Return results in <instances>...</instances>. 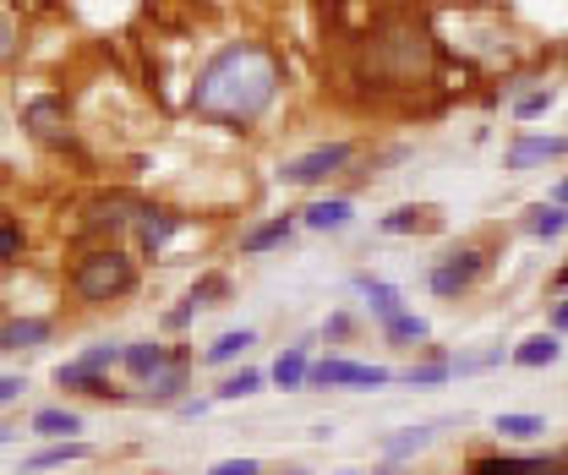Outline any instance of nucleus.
<instances>
[{"label":"nucleus","mask_w":568,"mask_h":475,"mask_svg":"<svg viewBox=\"0 0 568 475\" xmlns=\"http://www.w3.org/2000/svg\"><path fill=\"white\" fill-rule=\"evenodd\" d=\"M547 203H558V208H568V181H558V186H552V198H547Z\"/></svg>","instance_id":"ea45409f"},{"label":"nucleus","mask_w":568,"mask_h":475,"mask_svg":"<svg viewBox=\"0 0 568 475\" xmlns=\"http://www.w3.org/2000/svg\"><path fill=\"white\" fill-rule=\"evenodd\" d=\"M6 61H17V22L0 11V67H6Z\"/></svg>","instance_id":"f704fd0d"},{"label":"nucleus","mask_w":568,"mask_h":475,"mask_svg":"<svg viewBox=\"0 0 568 475\" xmlns=\"http://www.w3.org/2000/svg\"><path fill=\"white\" fill-rule=\"evenodd\" d=\"M82 459H93V448H88L82 437H71V443H44L39 454H28V459H22V475L67 471V465H82Z\"/></svg>","instance_id":"6ab92c4d"},{"label":"nucleus","mask_w":568,"mask_h":475,"mask_svg":"<svg viewBox=\"0 0 568 475\" xmlns=\"http://www.w3.org/2000/svg\"><path fill=\"white\" fill-rule=\"evenodd\" d=\"M497 432H503L508 443H536V437L547 432V421H541V415H519V410H503V415H497Z\"/></svg>","instance_id":"a878e982"},{"label":"nucleus","mask_w":568,"mask_h":475,"mask_svg":"<svg viewBox=\"0 0 568 475\" xmlns=\"http://www.w3.org/2000/svg\"><path fill=\"white\" fill-rule=\"evenodd\" d=\"M437 443V426H405L399 437H383V459H394V465H405V459H416L422 448Z\"/></svg>","instance_id":"4be33fe9"},{"label":"nucleus","mask_w":568,"mask_h":475,"mask_svg":"<svg viewBox=\"0 0 568 475\" xmlns=\"http://www.w3.org/2000/svg\"><path fill=\"white\" fill-rule=\"evenodd\" d=\"M564 230H568V208H558V203L525 208V235H536V241H558Z\"/></svg>","instance_id":"5701e85b"},{"label":"nucleus","mask_w":568,"mask_h":475,"mask_svg":"<svg viewBox=\"0 0 568 475\" xmlns=\"http://www.w3.org/2000/svg\"><path fill=\"white\" fill-rule=\"evenodd\" d=\"M487 273V257L476 252V246H459V252H448L437 269L426 273V284H432V295H443V301H459L476 279Z\"/></svg>","instance_id":"423d86ee"},{"label":"nucleus","mask_w":568,"mask_h":475,"mask_svg":"<svg viewBox=\"0 0 568 475\" xmlns=\"http://www.w3.org/2000/svg\"><path fill=\"white\" fill-rule=\"evenodd\" d=\"M547 329H552V334H568V295H564V301H558V306H552V317H547Z\"/></svg>","instance_id":"4c0bfd02"},{"label":"nucleus","mask_w":568,"mask_h":475,"mask_svg":"<svg viewBox=\"0 0 568 475\" xmlns=\"http://www.w3.org/2000/svg\"><path fill=\"white\" fill-rule=\"evenodd\" d=\"M121 355H126V344H88V350H82V355H71V361H77L82 372H99V377H104V372H115V366H121Z\"/></svg>","instance_id":"c85d7f7f"},{"label":"nucleus","mask_w":568,"mask_h":475,"mask_svg":"<svg viewBox=\"0 0 568 475\" xmlns=\"http://www.w3.org/2000/svg\"><path fill=\"white\" fill-rule=\"evenodd\" d=\"M508 361L519 366V372H541V366H558L564 361V334H530V340H519L508 350Z\"/></svg>","instance_id":"2eb2a0df"},{"label":"nucleus","mask_w":568,"mask_h":475,"mask_svg":"<svg viewBox=\"0 0 568 475\" xmlns=\"http://www.w3.org/2000/svg\"><path fill=\"white\" fill-rule=\"evenodd\" d=\"M50 340H55L50 317H11V323H0V350H39Z\"/></svg>","instance_id":"aec40b11"},{"label":"nucleus","mask_w":568,"mask_h":475,"mask_svg":"<svg viewBox=\"0 0 568 475\" xmlns=\"http://www.w3.org/2000/svg\"><path fill=\"white\" fill-rule=\"evenodd\" d=\"M372 475H405V465H394V459H388V465H377Z\"/></svg>","instance_id":"a19ab883"},{"label":"nucleus","mask_w":568,"mask_h":475,"mask_svg":"<svg viewBox=\"0 0 568 475\" xmlns=\"http://www.w3.org/2000/svg\"><path fill=\"white\" fill-rule=\"evenodd\" d=\"M186 383H192V355H186V350H175V355H170V366L142 388V405H159V410L181 405V400H186Z\"/></svg>","instance_id":"1a4fd4ad"},{"label":"nucleus","mask_w":568,"mask_h":475,"mask_svg":"<svg viewBox=\"0 0 568 475\" xmlns=\"http://www.w3.org/2000/svg\"><path fill=\"white\" fill-rule=\"evenodd\" d=\"M351 153H355L351 142H317V148H306V153L284 159L280 181H284V186H317V181L339 175V170L351 164Z\"/></svg>","instance_id":"20e7f679"},{"label":"nucleus","mask_w":568,"mask_h":475,"mask_svg":"<svg viewBox=\"0 0 568 475\" xmlns=\"http://www.w3.org/2000/svg\"><path fill=\"white\" fill-rule=\"evenodd\" d=\"M552 284H558V290H568V263H564L558 273H552Z\"/></svg>","instance_id":"79ce46f5"},{"label":"nucleus","mask_w":568,"mask_h":475,"mask_svg":"<svg viewBox=\"0 0 568 475\" xmlns=\"http://www.w3.org/2000/svg\"><path fill=\"white\" fill-rule=\"evenodd\" d=\"M568 153V137H536V132H519L508 142V153H503V164H508V175H525V170H536V164H552V159H564Z\"/></svg>","instance_id":"0eeeda50"},{"label":"nucleus","mask_w":568,"mask_h":475,"mask_svg":"<svg viewBox=\"0 0 568 475\" xmlns=\"http://www.w3.org/2000/svg\"><path fill=\"white\" fill-rule=\"evenodd\" d=\"M224 295H230V273H203L192 284V301L197 306H224Z\"/></svg>","instance_id":"c756f323"},{"label":"nucleus","mask_w":568,"mask_h":475,"mask_svg":"<svg viewBox=\"0 0 568 475\" xmlns=\"http://www.w3.org/2000/svg\"><path fill=\"white\" fill-rule=\"evenodd\" d=\"M295 213H274V219H263V224H252V230H241V252L246 257H263V252H274V246H284L290 235H295Z\"/></svg>","instance_id":"f3484780"},{"label":"nucleus","mask_w":568,"mask_h":475,"mask_svg":"<svg viewBox=\"0 0 568 475\" xmlns=\"http://www.w3.org/2000/svg\"><path fill=\"white\" fill-rule=\"evenodd\" d=\"M263 383H268V372H257V366H241V372H230V377L213 388V400H219V405H235V400H252Z\"/></svg>","instance_id":"393cba45"},{"label":"nucleus","mask_w":568,"mask_h":475,"mask_svg":"<svg viewBox=\"0 0 568 475\" xmlns=\"http://www.w3.org/2000/svg\"><path fill=\"white\" fill-rule=\"evenodd\" d=\"M181 224H186V213L142 203V213H138V224H132V230H138V246H142V252H153V257H159V252L170 246V235H175Z\"/></svg>","instance_id":"ddd939ff"},{"label":"nucleus","mask_w":568,"mask_h":475,"mask_svg":"<svg viewBox=\"0 0 568 475\" xmlns=\"http://www.w3.org/2000/svg\"><path fill=\"white\" fill-rule=\"evenodd\" d=\"M377 230H383V235H416V230H437V208L405 203V208H394V213H383V219H377Z\"/></svg>","instance_id":"412c9836"},{"label":"nucleus","mask_w":568,"mask_h":475,"mask_svg":"<svg viewBox=\"0 0 568 475\" xmlns=\"http://www.w3.org/2000/svg\"><path fill=\"white\" fill-rule=\"evenodd\" d=\"M6 437H11V432H6V426H0V443H6Z\"/></svg>","instance_id":"c03bdc74"},{"label":"nucleus","mask_w":568,"mask_h":475,"mask_svg":"<svg viewBox=\"0 0 568 475\" xmlns=\"http://www.w3.org/2000/svg\"><path fill=\"white\" fill-rule=\"evenodd\" d=\"M28 394V383H22V372H0V410L6 405H17Z\"/></svg>","instance_id":"72a5a7b5"},{"label":"nucleus","mask_w":568,"mask_h":475,"mask_svg":"<svg viewBox=\"0 0 568 475\" xmlns=\"http://www.w3.org/2000/svg\"><path fill=\"white\" fill-rule=\"evenodd\" d=\"M67 290L77 306H110V301H126L138 290V257L115 241L104 246H88L67 273Z\"/></svg>","instance_id":"f03ea898"},{"label":"nucleus","mask_w":568,"mask_h":475,"mask_svg":"<svg viewBox=\"0 0 568 475\" xmlns=\"http://www.w3.org/2000/svg\"><path fill=\"white\" fill-rule=\"evenodd\" d=\"M22 132L33 137L39 148H67L71 142V110L61 93H39L22 104Z\"/></svg>","instance_id":"39448f33"},{"label":"nucleus","mask_w":568,"mask_h":475,"mask_svg":"<svg viewBox=\"0 0 568 475\" xmlns=\"http://www.w3.org/2000/svg\"><path fill=\"white\" fill-rule=\"evenodd\" d=\"M306 377H312V340H301V344H290V350H280V361L268 366V383H274V388H284V394L306 388Z\"/></svg>","instance_id":"dca6fc26"},{"label":"nucleus","mask_w":568,"mask_h":475,"mask_svg":"<svg viewBox=\"0 0 568 475\" xmlns=\"http://www.w3.org/2000/svg\"><path fill=\"white\" fill-rule=\"evenodd\" d=\"M426 334H432V323H426V317H416V312H399L394 323H383V340L405 344V350H410V344H422Z\"/></svg>","instance_id":"cd10ccee"},{"label":"nucleus","mask_w":568,"mask_h":475,"mask_svg":"<svg viewBox=\"0 0 568 475\" xmlns=\"http://www.w3.org/2000/svg\"><path fill=\"white\" fill-rule=\"evenodd\" d=\"M192 317H197V301H192V295H186V301H181V306H170V312H164V329H170V334H181V329H186V323H192Z\"/></svg>","instance_id":"473e14b6"},{"label":"nucleus","mask_w":568,"mask_h":475,"mask_svg":"<svg viewBox=\"0 0 568 475\" xmlns=\"http://www.w3.org/2000/svg\"><path fill=\"white\" fill-rule=\"evenodd\" d=\"M170 344H159V340H126V355H121V372L138 383V388H148L164 366H170Z\"/></svg>","instance_id":"9d476101"},{"label":"nucleus","mask_w":568,"mask_h":475,"mask_svg":"<svg viewBox=\"0 0 568 475\" xmlns=\"http://www.w3.org/2000/svg\"><path fill=\"white\" fill-rule=\"evenodd\" d=\"M252 344H257V329H230V334H219V340L203 350V361H209V366H230V361H241Z\"/></svg>","instance_id":"b1692460"},{"label":"nucleus","mask_w":568,"mask_h":475,"mask_svg":"<svg viewBox=\"0 0 568 475\" xmlns=\"http://www.w3.org/2000/svg\"><path fill=\"white\" fill-rule=\"evenodd\" d=\"M547 110H552V88H536V93H525V99L514 104L519 121H536V115H547Z\"/></svg>","instance_id":"2f4dec72"},{"label":"nucleus","mask_w":568,"mask_h":475,"mask_svg":"<svg viewBox=\"0 0 568 475\" xmlns=\"http://www.w3.org/2000/svg\"><path fill=\"white\" fill-rule=\"evenodd\" d=\"M301 224L317 230V235H339L355 224V203L351 198H317L312 208H301Z\"/></svg>","instance_id":"a211bd4d"},{"label":"nucleus","mask_w":568,"mask_h":475,"mask_svg":"<svg viewBox=\"0 0 568 475\" xmlns=\"http://www.w3.org/2000/svg\"><path fill=\"white\" fill-rule=\"evenodd\" d=\"M470 475H568V454H487L470 465Z\"/></svg>","instance_id":"6e6552de"},{"label":"nucleus","mask_w":568,"mask_h":475,"mask_svg":"<svg viewBox=\"0 0 568 475\" xmlns=\"http://www.w3.org/2000/svg\"><path fill=\"white\" fill-rule=\"evenodd\" d=\"M22 252H28L22 224H0V263H22Z\"/></svg>","instance_id":"7c9ffc66"},{"label":"nucleus","mask_w":568,"mask_h":475,"mask_svg":"<svg viewBox=\"0 0 568 475\" xmlns=\"http://www.w3.org/2000/svg\"><path fill=\"white\" fill-rule=\"evenodd\" d=\"M55 388H67V394H88V400H110V405H126L132 394L126 388H115L110 377H99V372H82L77 361H61L55 366Z\"/></svg>","instance_id":"f8f14e48"},{"label":"nucleus","mask_w":568,"mask_h":475,"mask_svg":"<svg viewBox=\"0 0 568 475\" xmlns=\"http://www.w3.org/2000/svg\"><path fill=\"white\" fill-rule=\"evenodd\" d=\"M448 377H454V366H448V355H437V350H432V361L399 372V383H410V388H437V383H448Z\"/></svg>","instance_id":"bb28decb"},{"label":"nucleus","mask_w":568,"mask_h":475,"mask_svg":"<svg viewBox=\"0 0 568 475\" xmlns=\"http://www.w3.org/2000/svg\"><path fill=\"white\" fill-rule=\"evenodd\" d=\"M209 475H263V465L257 459H219V465H209Z\"/></svg>","instance_id":"c9c22d12"},{"label":"nucleus","mask_w":568,"mask_h":475,"mask_svg":"<svg viewBox=\"0 0 568 475\" xmlns=\"http://www.w3.org/2000/svg\"><path fill=\"white\" fill-rule=\"evenodd\" d=\"M355 290L366 295V312H372V323L383 329V323H394L399 312H410L405 306V290L399 284H388V279H377V273H355Z\"/></svg>","instance_id":"9b49d317"},{"label":"nucleus","mask_w":568,"mask_h":475,"mask_svg":"<svg viewBox=\"0 0 568 475\" xmlns=\"http://www.w3.org/2000/svg\"><path fill=\"white\" fill-rule=\"evenodd\" d=\"M203 410H209V400H181L175 415H186V421H192V415H203Z\"/></svg>","instance_id":"58836bf2"},{"label":"nucleus","mask_w":568,"mask_h":475,"mask_svg":"<svg viewBox=\"0 0 568 475\" xmlns=\"http://www.w3.org/2000/svg\"><path fill=\"white\" fill-rule=\"evenodd\" d=\"M351 329H355V323H351V312H334V317L323 323V334H328V340H345Z\"/></svg>","instance_id":"e433bc0d"},{"label":"nucleus","mask_w":568,"mask_h":475,"mask_svg":"<svg viewBox=\"0 0 568 475\" xmlns=\"http://www.w3.org/2000/svg\"><path fill=\"white\" fill-rule=\"evenodd\" d=\"M334 475H366V471H334Z\"/></svg>","instance_id":"37998d69"},{"label":"nucleus","mask_w":568,"mask_h":475,"mask_svg":"<svg viewBox=\"0 0 568 475\" xmlns=\"http://www.w3.org/2000/svg\"><path fill=\"white\" fill-rule=\"evenodd\" d=\"M153 475H164V471H153Z\"/></svg>","instance_id":"49530a36"},{"label":"nucleus","mask_w":568,"mask_h":475,"mask_svg":"<svg viewBox=\"0 0 568 475\" xmlns=\"http://www.w3.org/2000/svg\"><path fill=\"white\" fill-rule=\"evenodd\" d=\"M284 88V67L280 55L257 39H230L219 44L209 61L192 77V93H186V110L197 121H213V127H230V132H246L257 127L274 99Z\"/></svg>","instance_id":"f257e3e1"},{"label":"nucleus","mask_w":568,"mask_h":475,"mask_svg":"<svg viewBox=\"0 0 568 475\" xmlns=\"http://www.w3.org/2000/svg\"><path fill=\"white\" fill-rule=\"evenodd\" d=\"M290 475H312V471H290Z\"/></svg>","instance_id":"a18cd8bd"},{"label":"nucleus","mask_w":568,"mask_h":475,"mask_svg":"<svg viewBox=\"0 0 568 475\" xmlns=\"http://www.w3.org/2000/svg\"><path fill=\"white\" fill-rule=\"evenodd\" d=\"M388 383H399L394 366H366V361H345V355L312 361V377H306V388H388Z\"/></svg>","instance_id":"7ed1b4c3"},{"label":"nucleus","mask_w":568,"mask_h":475,"mask_svg":"<svg viewBox=\"0 0 568 475\" xmlns=\"http://www.w3.org/2000/svg\"><path fill=\"white\" fill-rule=\"evenodd\" d=\"M82 432V410L71 405H44L28 415V437H39V443H71Z\"/></svg>","instance_id":"4468645a"}]
</instances>
